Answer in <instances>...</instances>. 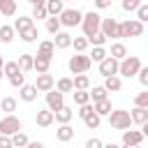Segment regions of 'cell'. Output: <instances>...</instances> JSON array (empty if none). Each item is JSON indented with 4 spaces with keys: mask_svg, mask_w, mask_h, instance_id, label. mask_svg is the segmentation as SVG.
Instances as JSON below:
<instances>
[{
    "mask_svg": "<svg viewBox=\"0 0 148 148\" xmlns=\"http://www.w3.org/2000/svg\"><path fill=\"white\" fill-rule=\"evenodd\" d=\"M97 65H99V74H102V76H113V74H118V60L111 58V56H106V58L99 60Z\"/></svg>",
    "mask_w": 148,
    "mask_h": 148,
    "instance_id": "obj_9",
    "label": "cell"
},
{
    "mask_svg": "<svg viewBox=\"0 0 148 148\" xmlns=\"http://www.w3.org/2000/svg\"><path fill=\"white\" fill-rule=\"evenodd\" d=\"M109 56H111V58H116V60H123V58L127 56V46H125L123 42H113V44H111Z\"/></svg>",
    "mask_w": 148,
    "mask_h": 148,
    "instance_id": "obj_25",
    "label": "cell"
},
{
    "mask_svg": "<svg viewBox=\"0 0 148 148\" xmlns=\"http://www.w3.org/2000/svg\"><path fill=\"white\" fill-rule=\"evenodd\" d=\"M21 120L14 116V113H5V118H0V134H7V136H12V134H16V132H21Z\"/></svg>",
    "mask_w": 148,
    "mask_h": 148,
    "instance_id": "obj_7",
    "label": "cell"
},
{
    "mask_svg": "<svg viewBox=\"0 0 148 148\" xmlns=\"http://www.w3.org/2000/svg\"><path fill=\"white\" fill-rule=\"evenodd\" d=\"M139 2H143V0H139Z\"/></svg>",
    "mask_w": 148,
    "mask_h": 148,
    "instance_id": "obj_59",
    "label": "cell"
},
{
    "mask_svg": "<svg viewBox=\"0 0 148 148\" xmlns=\"http://www.w3.org/2000/svg\"><path fill=\"white\" fill-rule=\"evenodd\" d=\"M0 79H2V72H0Z\"/></svg>",
    "mask_w": 148,
    "mask_h": 148,
    "instance_id": "obj_57",
    "label": "cell"
},
{
    "mask_svg": "<svg viewBox=\"0 0 148 148\" xmlns=\"http://www.w3.org/2000/svg\"><path fill=\"white\" fill-rule=\"evenodd\" d=\"M104 88H106L109 92H118V90L123 88V79H120L118 74H113V76H104Z\"/></svg>",
    "mask_w": 148,
    "mask_h": 148,
    "instance_id": "obj_21",
    "label": "cell"
},
{
    "mask_svg": "<svg viewBox=\"0 0 148 148\" xmlns=\"http://www.w3.org/2000/svg\"><path fill=\"white\" fill-rule=\"evenodd\" d=\"M81 18H83V12H79L76 7H65L60 14H58V21L62 28H74V25H81Z\"/></svg>",
    "mask_w": 148,
    "mask_h": 148,
    "instance_id": "obj_4",
    "label": "cell"
},
{
    "mask_svg": "<svg viewBox=\"0 0 148 148\" xmlns=\"http://www.w3.org/2000/svg\"><path fill=\"white\" fill-rule=\"evenodd\" d=\"M18 97H21L23 102H35V99H37V88L30 86V83H23V86L18 88Z\"/></svg>",
    "mask_w": 148,
    "mask_h": 148,
    "instance_id": "obj_17",
    "label": "cell"
},
{
    "mask_svg": "<svg viewBox=\"0 0 148 148\" xmlns=\"http://www.w3.org/2000/svg\"><path fill=\"white\" fill-rule=\"evenodd\" d=\"M56 139H58V141H62V143L72 141V139H74V127H72L69 123H62V125L56 130Z\"/></svg>",
    "mask_w": 148,
    "mask_h": 148,
    "instance_id": "obj_16",
    "label": "cell"
},
{
    "mask_svg": "<svg viewBox=\"0 0 148 148\" xmlns=\"http://www.w3.org/2000/svg\"><path fill=\"white\" fill-rule=\"evenodd\" d=\"M35 123L39 125V127H49V125H53L56 120H53V111H49V109H42V111H37V116H35Z\"/></svg>",
    "mask_w": 148,
    "mask_h": 148,
    "instance_id": "obj_18",
    "label": "cell"
},
{
    "mask_svg": "<svg viewBox=\"0 0 148 148\" xmlns=\"http://www.w3.org/2000/svg\"><path fill=\"white\" fill-rule=\"evenodd\" d=\"M136 76H139V83L143 86V88H148V67H139V72H136Z\"/></svg>",
    "mask_w": 148,
    "mask_h": 148,
    "instance_id": "obj_44",
    "label": "cell"
},
{
    "mask_svg": "<svg viewBox=\"0 0 148 148\" xmlns=\"http://www.w3.org/2000/svg\"><path fill=\"white\" fill-rule=\"evenodd\" d=\"M86 148H102V141H99L97 136H90V139L86 141Z\"/></svg>",
    "mask_w": 148,
    "mask_h": 148,
    "instance_id": "obj_49",
    "label": "cell"
},
{
    "mask_svg": "<svg viewBox=\"0 0 148 148\" xmlns=\"http://www.w3.org/2000/svg\"><path fill=\"white\" fill-rule=\"evenodd\" d=\"M0 14L2 16H14L16 14V0H0Z\"/></svg>",
    "mask_w": 148,
    "mask_h": 148,
    "instance_id": "obj_29",
    "label": "cell"
},
{
    "mask_svg": "<svg viewBox=\"0 0 148 148\" xmlns=\"http://www.w3.org/2000/svg\"><path fill=\"white\" fill-rule=\"evenodd\" d=\"M141 58L139 56H125L123 60H118V76H136L139 67H141Z\"/></svg>",
    "mask_w": 148,
    "mask_h": 148,
    "instance_id": "obj_2",
    "label": "cell"
},
{
    "mask_svg": "<svg viewBox=\"0 0 148 148\" xmlns=\"http://www.w3.org/2000/svg\"><path fill=\"white\" fill-rule=\"evenodd\" d=\"M106 56H109V53H106V49H104V46H92V53H90L88 58H90L92 62H99V60H104Z\"/></svg>",
    "mask_w": 148,
    "mask_h": 148,
    "instance_id": "obj_39",
    "label": "cell"
},
{
    "mask_svg": "<svg viewBox=\"0 0 148 148\" xmlns=\"http://www.w3.org/2000/svg\"><path fill=\"white\" fill-rule=\"evenodd\" d=\"M53 88H56L58 92H62V95H65V92H72V90H74V86H72V79H69V76H62V79H58Z\"/></svg>",
    "mask_w": 148,
    "mask_h": 148,
    "instance_id": "obj_28",
    "label": "cell"
},
{
    "mask_svg": "<svg viewBox=\"0 0 148 148\" xmlns=\"http://www.w3.org/2000/svg\"><path fill=\"white\" fill-rule=\"evenodd\" d=\"M134 104H136V106H143V109H148V90L139 92V95L134 97Z\"/></svg>",
    "mask_w": 148,
    "mask_h": 148,
    "instance_id": "obj_45",
    "label": "cell"
},
{
    "mask_svg": "<svg viewBox=\"0 0 148 148\" xmlns=\"http://www.w3.org/2000/svg\"><path fill=\"white\" fill-rule=\"evenodd\" d=\"M72 86H74V90H88V88H90V79H88V74H74Z\"/></svg>",
    "mask_w": 148,
    "mask_h": 148,
    "instance_id": "obj_26",
    "label": "cell"
},
{
    "mask_svg": "<svg viewBox=\"0 0 148 148\" xmlns=\"http://www.w3.org/2000/svg\"><path fill=\"white\" fill-rule=\"evenodd\" d=\"M49 67H51V60H46V58H42V56H32V69H35L37 74H46Z\"/></svg>",
    "mask_w": 148,
    "mask_h": 148,
    "instance_id": "obj_20",
    "label": "cell"
},
{
    "mask_svg": "<svg viewBox=\"0 0 148 148\" xmlns=\"http://www.w3.org/2000/svg\"><path fill=\"white\" fill-rule=\"evenodd\" d=\"M120 148H141V143H139V146H125V143H123Z\"/></svg>",
    "mask_w": 148,
    "mask_h": 148,
    "instance_id": "obj_55",
    "label": "cell"
},
{
    "mask_svg": "<svg viewBox=\"0 0 148 148\" xmlns=\"http://www.w3.org/2000/svg\"><path fill=\"white\" fill-rule=\"evenodd\" d=\"M14 35H16L14 25H0V42H2V44H9V42L14 39Z\"/></svg>",
    "mask_w": 148,
    "mask_h": 148,
    "instance_id": "obj_32",
    "label": "cell"
},
{
    "mask_svg": "<svg viewBox=\"0 0 148 148\" xmlns=\"http://www.w3.org/2000/svg\"><path fill=\"white\" fill-rule=\"evenodd\" d=\"M51 42H53V46H56V49H69V46H72V35H69V32H65V30H58V32L53 35V39H51Z\"/></svg>",
    "mask_w": 148,
    "mask_h": 148,
    "instance_id": "obj_13",
    "label": "cell"
},
{
    "mask_svg": "<svg viewBox=\"0 0 148 148\" xmlns=\"http://www.w3.org/2000/svg\"><path fill=\"white\" fill-rule=\"evenodd\" d=\"M35 88H37V92H49L53 86H56V79L46 72V74H37V81L32 83Z\"/></svg>",
    "mask_w": 148,
    "mask_h": 148,
    "instance_id": "obj_10",
    "label": "cell"
},
{
    "mask_svg": "<svg viewBox=\"0 0 148 148\" xmlns=\"http://www.w3.org/2000/svg\"><path fill=\"white\" fill-rule=\"evenodd\" d=\"M72 118H74V109H72V106H65V104H62L58 111H53V120L60 123V125H62V123H69Z\"/></svg>",
    "mask_w": 148,
    "mask_h": 148,
    "instance_id": "obj_15",
    "label": "cell"
},
{
    "mask_svg": "<svg viewBox=\"0 0 148 148\" xmlns=\"http://www.w3.org/2000/svg\"><path fill=\"white\" fill-rule=\"evenodd\" d=\"M72 46H74V51L83 53V51L88 49V39H86V37H72Z\"/></svg>",
    "mask_w": 148,
    "mask_h": 148,
    "instance_id": "obj_41",
    "label": "cell"
},
{
    "mask_svg": "<svg viewBox=\"0 0 148 148\" xmlns=\"http://www.w3.org/2000/svg\"><path fill=\"white\" fill-rule=\"evenodd\" d=\"M72 97H74V104H76V106H81V104H88V102H90L88 90H72Z\"/></svg>",
    "mask_w": 148,
    "mask_h": 148,
    "instance_id": "obj_36",
    "label": "cell"
},
{
    "mask_svg": "<svg viewBox=\"0 0 148 148\" xmlns=\"http://www.w3.org/2000/svg\"><path fill=\"white\" fill-rule=\"evenodd\" d=\"M9 83H12L14 88H21V86L25 83V74H23V72H18L16 76H12V79H9Z\"/></svg>",
    "mask_w": 148,
    "mask_h": 148,
    "instance_id": "obj_46",
    "label": "cell"
},
{
    "mask_svg": "<svg viewBox=\"0 0 148 148\" xmlns=\"http://www.w3.org/2000/svg\"><path fill=\"white\" fill-rule=\"evenodd\" d=\"M86 39H88V44H92V46H104V44H106V35H104L102 30H97L92 37H86Z\"/></svg>",
    "mask_w": 148,
    "mask_h": 148,
    "instance_id": "obj_38",
    "label": "cell"
},
{
    "mask_svg": "<svg viewBox=\"0 0 148 148\" xmlns=\"http://www.w3.org/2000/svg\"><path fill=\"white\" fill-rule=\"evenodd\" d=\"M62 2H69V0H62Z\"/></svg>",
    "mask_w": 148,
    "mask_h": 148,
    "instance_id": "obj_58",
    "label": "cell"
},
{
    "mask_svg": "<svg viewBox=\"0 0 148 148\" xmlns=\"http://www.w3.org/2000/svg\"><path fill=\"white\" fill-rule=\"evenodd\" d=\"M92 111H95L97 116H109V111H111V99H109V97H104V99L92 102Z\"/></svg>",
    "mask_w": 148,
    "mask_h": 148,
    "instance_id": "obj_22",
    "label": "cell"
},
{
    "mask_svg": "<svg viewBox=\"0 0 148 148\" xmlns=\"http://www.w3.org/2000/svg\"><path fill=\"white\" fill-rule=\"evenodd\" d=\"M139 5H141L139 0H123V9H125V12H134Z\"/></svg>",
    "mask_w": 148,
    "mask_h": 148,
    "instance_id": "obj_48",
    "label": "cell"
},
{
    "mask_svg": "<svg viewBox=\"0 0 148 148\" xmlns=\"http://www.w3.org/2000/svg\"><path fill=\"white\" fill-rule=\"evenodd\" d=\"M99 23H102V16H99L97 12H88V14H83V18H81L83 37H92V35L99 30Z\"/></svg>",
    "mask_w": 148,
    "mask_h": 148,
    "instance_id": "obj_5",
    "label": "cell"
},
{
    "mask_svg": "<svg viewBox=\"0 0 148 148\" xmlns=\"http://www.w3.org/2000/svg\"><path fill=\"white\" fill-rule=\"evenodd\" d=\"M92 2H95L97 9H106V7H111V0H92Z\"/></svg>",
    "mask_w": 148,
    "mask_h": 148,
    "instance_id": "obj_51",
    "label": "cell"
},
{
    "mask_svg": "<svg viewBox=\"0 0 148 148\" xmlns=\"http://www.w3.org/2000/svg\"><path fill=\"white\" fill-rule=\"evenodd\" d=\"M30 16L39 21V18H46L49 14H46V7H44V5H32V14H30Z\"/></svg>",
    "mask_w": 148,
    "mask_h": 148,
    "instance_id": "obj_43",
    "label": "cell"
},
{
    "mask_svg": "<svg viewBox=\"0 0 148 148\" xmlns=\"http://www.w3.org/2000/svg\"><path fill=\"white\" fill-rule=\"evenodd\" d=\"M143 35V23L136 21V18H127L123 23H118V39H125V37H141Z\"/></svg>",
    "mask_w": 148,
    "mask_h": 148,
    "instance_id": "obj_1",
    "label": "cell"
},
{
    "mask_svg": "<svg viewBox=\"0 0 148 148\" xmlns=\"http://www.w3.org/2000/svg\"><path fill=\"white\" fill-rule=\"evenodd\" d=\"M99 30L106 35V39H109V37H111V39H118V21H116V18H102Z\"/></svg>",
    "mask_w": 148,
    "mask_h": 148,
    "instance_id": "obj_11",
    "label": "cell"
},
{
    "mask_svg": "<svg viewBox=\"0 0 148 148\" xmlns=\"http://www.w3.org/2000/svg\"><path fill=\"white\" fill-rule=\"evenodd\" d=\"M62 104H65V95L58 92L56 88H51V90L46 92V109H49V111H58Z\"/></svg>",
    "mask_w": 148,
    "mask_h": 148,
    "instance_id": "obj_8",
    "label": "cell"
},
{
    "mask_svg": "<svg viewBox=\"0 0 148 148\" xmlns=\"http://www.w3.org/2000/svg\"><path fill=\"white\" fill-rule=\"evenodd\" d=\"M90 111H92V104H90V102H88V104H81V106H79V111H76V113H79V118H81V120H83V118H86V116H88V113H90Z\"/></svg>",
    "mask_w": 148,
    "mask_h": 148,
    "instance_id": "obj_47",
    "label": "cell"
},
{
    "mask_svg": "<svg viewBox=\"0 0 148 148\" xmlns=\"http://www.w3.org/2000/svg\"><path fill=\"white\" fill-rule=\"evenodd\" d=\"M99 123H102V116H97L95 111H90V113L83 118V125H86L88 130H97V127H99Z\"/></svg>",
    "mask_w": 148,
    "mask_h": 148,
    "instance_id": "obj_30",
    "label": "cell"
},
{
    "mask_svg": "<svg viewBox=\"0 0 148 148\" xmlns=\"http://www.w3.org/2000/svg\"><path fill=\"white\" fill-rule=\"evenodd\" d=\"M0 148H14L12 146V139L7 134H0Z\"/></svg>",
    "mask_w": 148,
    "mask_h": 148,
    "instance_id": "obj_50",
    "label": "cell"
},
{
    "mask_svg": "<svg viewBox=\"0 0 148 148\" xmlns=\"http://www.w3.org/2000/svg\"><path fill=\"white\" fill-rule=\"evenodd\" d=\"M102 148H120L118 143H102Z\"/></svg>",
    "mask_w": 148,
    "mask_h": 148,
    "instance_id": "obj_53",
    "label": "cell"
},
{
    "mask_svg": "<svg viewBox=\"0 0 148 148\" xmlns=\"http://www.w3.org/2000/svg\"><path fill=\"white\" fill-rule=\"evenodd\" d=\"M18 37H21L25 44H32V42H37V37H39V30H37V25H30V28L21 30V32H18Z\"/></svg>",
    "mask_w": 148,
    "mask_h": 148,
    "instance_id": "obj_23",
    "label": "cell"
},
{
    "mask_svg": "<svg viewBox=\"0 0 148 148\" xmlns=\"http://www.w3.org/2000/svg\"><path fill=\"white\" fill-rule=\"evenodd\" d=\"M109 125L113 130H127V127H132L130 111H125V109H111L109 111Z\"/></svg>",
    "mask_w": 148,
    "mask_h": 148,
    "instance_id": "obj_3",
    "label": "cell"
},
{
    "mask_svg": "<svg viewBox=\"0 0 148 148\" xmlns=\"http://www.w3.org/2000/svg\"><path fill=\"white\" fill-rule=\"evenodd\" d=\"M25 148H44V143H42V141H28Z\"/></svg>",
    "mask_w": 148,
    "mask_h": 148,
    "instance_id": "obj_52",
    "label": "cell"
},
{
    "mask_svg": "<svg viewBox=\"0 0 148 148\" xmlns=\"http://www.w3.org/2000/svg\"><path fill=\"white\" fill-rule=\"evenodd\" d=\"M2 65H5V58H2V53H0V72H2Z\"/></svg>",
    "mask_w": 148,
    "mask_h": 148,
    "instance_id": "obj_56",
    "label": "cell"
},
{
    "mask_svg": "<svg viewBox=\"0 0 148 148\" xmlns=\"http://www.w3.org/2000/svg\"><path fill=\"white\" fill-rule=\"evenodd\" d=\"M37 56H42V58H46V60H53V56H56L53 42H51V39H42V42H39V49H37Z\"/></svg>",
    "mask_w": 148,
    "mask_h": 148,
    "instance_id": "obj_14",
    "label": "cell"
},
{
    "mask_svg": "<svg viewBox=\"0 0 148 148\" xmlns=\"http://www.w3.org/2000/svg\"><path fill=\"white\" fill-rule=\"evenodd\" d=\"M44 7H46V14H49V16H58V14L65 9V2H62V0H46Z\"/></svg>",
    "mask_w": 148,
    "mask_h": 148,
    "instance_id": "obj_24",
    "label": "cell"
},
{
    "mask_svg": "<svg viewBox=\"0 0 148 148\" xmlns=\"http://www.w3.org/2000/svg\"><path fill=\"white\" fill-rule=\"evenodd\" d=\"M16 99L14 97H0V111H5V113H14L16 111Z\"/></svg>",
    "mask_w": 148,
    "mask_h": 148,
    "instance_id": "obj_31",
    "label": "cell"
},
{
    "mask_svg": "<svg viewBox=\"0 0 148 148\" xmlns=\"http://www.w3.org/2000/svg\"><path fill=\"white\" fill-rule=\"evenodd\" d=\"M16 65H18V69H21L23 74L30 72V69H32V53H21L18 60H16Z\"/></svg>",
    "mask_w": 148,
    "mask_h": 148,
    "instance_id": "obj_27",
    "label": "cell"
},
{
    "mask_svg": "<svg viewBox=\"0 0 148 148\" xmlns=\"http://www.w3.org/2000/svg\"><path fill=\"white\" fill-rule=\"evenodd\" d=\"M44 21H46V23H44V25H46V32H51V35H56V32L62 28L60 21H58V16H46Z\"/></svg>",
    "mask_w": 148,
    "mask_h": 148,
    "instance_id": "obj_34",
    "label": "cell"
},
{
    "mask_svg": "<svg viewBox=\"0 0 148 148\" xmlns=\"http://www.w3.org/2000/svg\"><path fill=\"white\" fill-rule=\"evenodd\" d=\"M143 141V134H141V130H123V143L125 146H139Z\"/></svg>",
    "mask_w": 148,
    "mask_h": 148,
    "instance_id": "obj_12",
    "label": "cell"
},
{
    "mask_svg": "<svg viewBox=\"0 0 148 148\" xmlns=\"http://www.w3.org/2000/svg\"><path fill=\"white\" fill-rule=\"evenodd\" d=\"M134 12H136V21H141V23H146V21H148V5H146V2H141Z\"/></svg>",
    "mask_w": 148,
    "mask_h": 148,
    "instance_id": "obj_42",
    "label": "cell"
},
{
    "mask_svg": "<svg viewBox=\"0 0 148 148\" xmlns=\"http://www.w3.org/2000/svg\"><path fill=\"white\" fill-rule=\"evenodd\" d=\"M30 25H35L32 16H18V18L14 21V30H16V32H21V30H25V28H30Z\"/></svg>",
    "mask_w": 148,
    "mask_h": 148,
    "instance_id": "obj_33",
    "label": "cell"
},
{
    "mask_svg": "<svg viewBox=\"0 0 148 148\" xmlns=\"http://www.w3.org/2000/svg\"><path fill=\"white\" fill-rule=\"evenodd\" d=\"M21 69H18V65L16 62H5L2 65V76H7V79H12V76H16Z\"/></svg>",
    "mask_w": 148,
    "mask_h": 148,
    "instance_id": "obj_40",
    "label": "cell"
},
{
    "mask_svg": "<svg viewBox=\"0 0 148 148\" xmlns=\"http://www.w3.org/2000/svg\"><path fill=\"white\" fill-rule=\"evenodd\" d=\"M130 118H132V123L143 125V123H148V109H143V106H134V109L130 111Z\"/></svg>",
    "mask_w": 148,
    "mask_h": 148,
    "instance_id": "obj_19",
    "label": "cell"
},
{
    "mask_svg": "<svg viewBox=\"0 0 148 148\" xmlns=\"http://www.w3.org/2000/svg\"><path fill=\"white\" fill-rule=\"evenodd\" d=\"M28 2H30V5H44L46 0H28Z\"/></svg>",
    "mask_w": 148,
    "mask_h": 148,
    "instance_id": "obj_54",
    "label": "cell"
},
{
    "mask_svg": "<svg viewBox=\"0 0 148 148\" xmlns=\"http://www.w3.org/2000/svg\"><path fill=\"white\" fill-rule=\"evenodd\" d=\"M9 139H12V146H14V148H25V146H28V141H30V139H28L23 132H16V134H12Z\"/></svg>",
    "mask_w": 148,
    "mask_h": 148,
    "instance_id": "obj_37",
    "label": "cell"
},
{
    "mask_svg": "<svg viewBox=\"0 0 148 148\" xmlns=\"http://www.w3.org/2000/svg\"><path fill=\"white\" fill-rule=\"evenodd\" d=\"M67 67H69L72 74H86V72L92 67V60H90L88 56L79 53V56H72V58L67 60Z\"/></svg>",
    "mask_w": 148,
    "mask_h": 148,
    "instance_id": "obj_6",
    "label": "cell"
},
{
    "mask_svg": "<svg viewBox=\"0 0 148 148\" xmlns=\"http://www.w3.org/2000/svg\"><path fill=\"white\" fill-rule=\"evenodd\" d=\"M88 95H90V99H92V102H97V99H104V97H109V90H106L104 86H92V90H90Z\"/></svg>",
    "mask_w": 148,
    "mask_h": 148,
    "instance_id": "obj_35",
    "label": "cell"
}]
</instances>
